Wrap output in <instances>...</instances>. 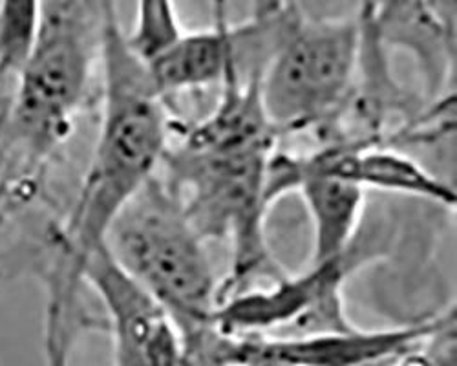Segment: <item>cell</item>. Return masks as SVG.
Returning a JSON list of instances; mask_svg holds the SVG:
<instances>
[{"label":"cell","mask_w":457,"mask_h":366,"mask_svg":"<svg viewBox=\"0 0 457 366\" xmlns=\"http://www.w3.org/2000/svg\"><path fill=\"white\" fill-rule=\"evenodd\" d=\"M81 280L96 293L104 310L113 366H187L176 324L113 261L106 244L88 256Z\"/></svg>","instance_id":"7"},{"label":"cell","mask_w":457,"mask_h":366,"mask_svg":"<svg viewBox=\"0 0 457 366\" xmlns=\"http://www.w3.org/2000/svg\"><path fill=\"white\" fill-rule=\"evenodd\" d=\"M385 366H455V313L423 343Z\"/></svg>","instance_id":"13"},{"label":"cell","mask_w":457,"mask_h":366,"mask_svg":"<svg viewBox=\"0 0 457 366\" xmlns=\"http://www.w3.org/2000/svg\"><path fill=\"white\" fill-rule=\"evenodd\" d=\"M106 3H39L35 39L19 76L10 169L45 186L48 167L90 103L101 64Z\"/></svg>","instance_id":"2"},{"label":"cell","mask_w":457,"mask_h":366,"mask_svg":"<svg viewBox=\"0 0 457 366\" xmlns=\"http://www.w3.org/2000/svg\"><path fill=\"white\" fill-rule=\"evenodd\" d=\"M268 46L258 76L263 112L278 134L322 130L346 101L359 64L361 15L312 17L265 4Z\"/></svg>","instance_id":"4"},{"label":"cell","mask_w":457,"mask_h":366,"mask_svg":"<svg viewBox=\"0 0 457 366\" xmlns=\"http://www.w3.org/2000/svg\"><path fill=\"white\" fill-rule=\"evenodd\" d=\"M275 153H196L167 145L162 158L160 174L179 196L202 240L231 247V271L220 282L218 306L249 289L256 279L271 284L286 275L265 237V216L271 207L265 179Z\"/></svg>","instance_id":"5"},{"label":"cell","mask_w":457,"mask_h":366,"mask_svg":"<svg viewBox=\"0 0 457 366\" xmlns=\"http://www.w3.org/2000/svg\"><path fill=\"white\" fill-rule=\"evenodd\" d=\"M370 13L386 48L401 46L419 62L430 97L439 99L453 71L455 10L453 4L394 3L370 4Z\"/></svg>","instance_id":"10"},{"label":"cell","mask_w":457,"mask_h":366,"mask_svg":"<svg viewBox=\"0 0 457 366\" xmlns=\"http://www.w3.org/2000/svg\"><path fill=\"white\" fill-rule=\"evenodd\" d=\"M106 247L172 319L183 345L212 328L218 289L205 242L176 191L158 172L127 204L106 235Z\"/></svg>","instance_id":"3"},{"label":"cell","mask_w":457,"mask_h":366,"mask_svg":"<svg viewBox=\"0 0 457 366\" xmlns=\"http://www.w3.org/2000/svg\"><path fill=\"white\" fill-rule=\"evenodd\" d=\"M300 156L310 167L345 178L366 193L383 191L425 198L445 207L455 205L453 187L394 146L320 145Z\"/></svg>","instance_id":"9"},{"label":"cell","mask_w":457,"mask_h":366,"mask_svg":"<svg viewBox=\"0 0 457 366\" xmlns=\"http://www.w3.org/2000/svg\"><path fill=\"white\" fill-rule=\"evenodd\" d=\"M287 193L302 196L312 218L310 266L348 256L362 220L366 191L345 178L310 167L300 154L275 153L268 163L265 195L273 205Z\"/></svg>","instance_id":"8"},{"label":"cell","mask_w":457,"mask_h":366,"mask_svg":"<svg viewBox=\"0 0 457 366\" xmlns=\"http://www.w3.org/2000/svg\"><path fill=\"white\" fill-rule=\"evenodd\" d=\"M212 10L211 28L183 31L169 50L145 66L162 101L221 85L237 57V26L227 21L223 4H214Z\"/></svg>","instance_id":"11"},{"label":"cell","mask_w":457,"mask_h":366,"mask_svg":"<svg viewBox=\"0 0 457 366\" xmlns=\"http://www.w3.org/2000/svg\"><path fill=\"white\" fill-rule=\"evenodd\" d=\"M181 33L176 8L169 3H141L132 29H123L127 48L143 66L169 50Z\"/></svg>","instance_id":"12"},{"label":"cell","mask_w":457,"mask_h":366,"mask_svg":"<svg viewBox=\"0 0 457 366\" xmlns=\"http://www.w3.org/2000/svg\"><path fill=\"white\" fill-rule=\"evenodd\" d=\"M352 271L348 256L315 264L298 275L249 287L220 303L212 326L235 337H303L348 332L342 286Z\"/></svg>","instance_id":"6"},{"label":"cell","mask_w":457,"mask_h":366,"mask_svg":"<svg viewBox=\"0 0 457 366\" xmlns=\"http://www.w3.org/2000/svg\"><path fill=\"white\" fill-rule=\"evenodd\" d=\"M116 4H106L101 46V120L83 186L68 216L41 242L17 247L19 277H35L46 308L79 306L81 271L127 204L160 169L170 123L145 66L125 45Z\"/></svg>","instance_id":"1"}]
</instances>
